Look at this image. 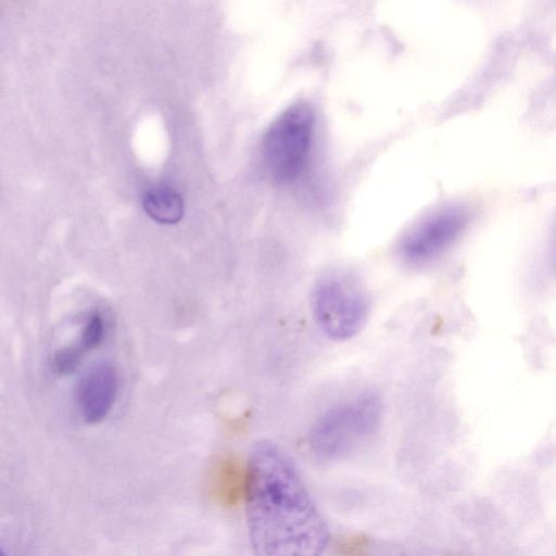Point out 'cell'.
Instances as JSON below:
<instances>
[{
	"mask_svg": "<svg viewBox=\"0 0 556 556\" xmlns=\"http://www.w3.org/2000/svg\"><path fill=\"white\" fill-rule=\"evenodd\" d=\"M247 523L254 556H321L327 522L292 459L258 442L247 465Z\"/></svg>",
	"mask_w": 556,
	"mask_h": 556,
	"instance_id": "1",
	"label": "cell"
},
{
	"mask_svg": "<svg viewBox=\"0 0 556 556\" xmlns=\"http://www.w3.org/2000/svg\"><path fill=\"white\" fill-rule=\"evenodd\" d=\"M312 309L317 325L328 338L349 340L367 321L370 311L368 290L351 269H329L314 285Z\"/></svg>",
	"mask_w": 556,
	"mask_h": 556,
	"instance_id": "2",
	"label": "cell"
},
{
	"mask_svg": "<svg viewBox=\"0 0 556 556\" xmlns=\"http://www.w3.org/2000/svg\"><path fill=\"white\" fill-rule=\"evenodd\" d=\"M382 402L366 391L326 410L309 433V445L320 457L336 459L350 454L378 429Z\"/></svg>",
	"mask_w": 556,
	"mask_h": 556,
	"instance_id": "3",
	"label": "cell"
},
{
	"mask_svg": "<svg viewBox=\"0 0 556 556\" xmlns=\"http://www.w3.org/2000/svg\"><path fill=\"white\" fill-rule=\"evenodd\" d=\"M315 112L305 101L288 106L270 124L262 142L264 163L278 182L294 181L304 170L312 148Z\"/></svg>",
	"mask_w": 556,
	"mask_h": 556,
	"instance_id": "4",
	"label": "cell"
},
{
	"mask_svg": "<svg viewBox=\"0 0 556 556\" xmlns=\"http://www.w3.org/2000/svg\"><path fill=\"white\" fill-rule=\"evenodd\" d=\"M468 223L467 212L459 206L440 208L412 226L401 238V257L421 265L445 252L460 236Z\"/></svg>",
	"mask_w": 556,
	"mask_h": 556,
	"instance_id": "5",
	"label": "cell"
},
{
	"mask_svg": "<svg viewBox=\"0 0 556 556\" xmlns=\"http://www.w3.org/2000/svg\"><path fill=\"white\" fill-rule=\"evenodd\" d=\"M118 389L117 372L108 362H100L87 369L76 387L78 410L87 424L102 421L115 402Z\"/></svg>",
	"mask_w": 556,
	"mask_h": 556,
	"instance_id": "6",
	"label": "cell"
},
{
	"mask_svg": "<svg viewBox=\"0 0 556 556\" xmlns=\"http://www.w3.org/2000/svg\"><path fill=\"white\" fill-rule=\"evenodd\" d=\"M248 470L232 459L222 462L210 482L213 496L224 506L233 507L245 500Z\"/></svg>",
	"mask_w": 556,
	"mask_h": 556,
	"instance_id": "7",
	"label": "cell"
},
{
	"mask_svg": "<svg viewBox=\"0 0 556 556\" xmlns=\"http://www.w3.org/2000/svg\"><path fill=\"white\" fill-rule=\"evenodd\" d=\"M147 215L159 224L173 225L184 216L182 198L168 187L149 189L142 199Z\"/></svg>",
	"mask_w": 556,
	"mask_h": 556,
	"instance_id": "8",
	"label": "cell"
},
{
	"mask_svg": "<svg viewBox=\"0 0 556 556\" xmlns=\"http://www.w3.org/2000/svg\"><path fill=\"white\" fill-rule=\"evenodd\" d=\"M104 331L102 315L98 311H93L86 317L77 343L84 351L92 350L103 341Z\"/></svg>",
	"mask_w": 556,
	"mask_h": 556,
	"instance_id": "9",
	"label": "cell"
},
{
	"mask_svg": "<svg viewBox=\"0 0 556 556\" xmlns=\"http://www.w3.org/2000/svg\"><path fill=\"white\" fill-rule=\"evenodd\" d=\"M84 353L78 343L58 350L52 357L53 370L62 376L72 374L78 367Z\"/></svg>",
	"mask_w": 556,
	"mask_h": 556,
	"instance_id": "10",
	"label": "cell"
},
{
	"mask_svg": "<svg viewBox=\"0 0 556 556\" xmlns=\"http://www.w3.org/2000/svg\"><path fill=\"white\" fill-rule=\"evenodd\" d=\"M368 547V540L364 535H352L338 544V552L344 556L362 555Z\"/></svg>",
	"mask_w": 556,
	"mask_h": 556,
	"instance_id": "11",
	"label": "cell"
}]
</instances>
